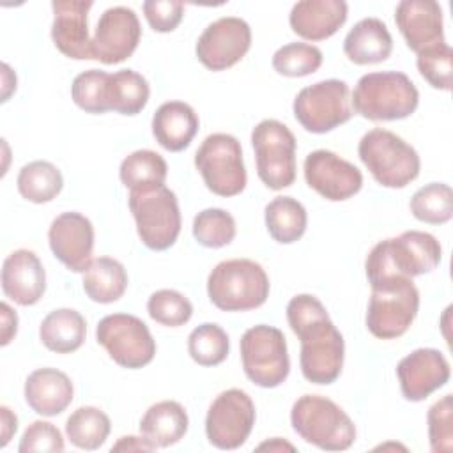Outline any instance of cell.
Masks as SVG:
<instances>
[{
    "label": "cell",
    "mask_w": 453,
    "mask_h": 453,
    "mask_svg": "<svg viewBox=\"0 0 453 453\" xmlns=\"http://www.w3.org/2000/svg\"><path fill=\"white\" fill-rule=\"evenodd\" d=\"M395 23L416 55L446 42L442 7L434 0H402L395 9Z\"/></svg>",
    "instance_id": "cell-21"
},
{
    "label": "cell",
    "mask_w": 453,
    "mask_h": 453,
    "mask_svg": "<svg viewBox=\"0 0 453 453\" xmlns=\"http://www.w3.org/2000/svg\"><path fill=\"white\" fill-rule=\"evenodd\" d=\"M168 175L166 161L150 149H140L126 156L119 168L120 182L129 191H147L165 186Z\"/></svg>",
    "instance_id": "cell-31"
},
{
    "label": "cell",
    "mask_w": 453,
    "mask_h": 453,
    "mask_svg": "<svg viewBox=\"0 0 453 453\" xmlns=\"http://www.w3.org/2000/svg\"><path fill=\"white\" fill-rule=\"evenodd\" d=\"M0 423H2V441H0V446L5 448L7 442L11 441V437L18 430V418H16V414L7 405L0 407Z\"/></svg>",
    "instance_id": "cell-47"
},
{
    "label": "cell",
    "mask_w": 453,
    "mask_h": 453,
    "mask_svg": "<svg viewBox=\"0 0 453 453\" xmlns=\"http://www.w3.org/2000/svg\"><path fill=\"white\" fill-rule=\"evenodd\" d=\"M143 14L154 32L166 34L182 21L184 5L177 0H147L143 2Z\"/></svg>",
    "instance_id": "cell-44"
},
{
    "label": "cell",
    "mask_w": 453,
    "mask_h": 453,
    "mask_svg": "<svg viewBox=\"0 0 453 453\" xmlns=\"http://www.w3.org/2000/svg\"><path fill=\"white\" fill-rule=\"evenodd\" d=\"M127 203L138 237L149 250L165 251L175 244L182 219L177 196L170 188L131 191Z\"/></svg>",
    "instance_id": "cell-7"
},
{
    "label": "cell",
    "mask_w": 453,
    "mask_h": 453,
    "mask_svg": "<svg viewBox=\"0 0 453 453\" xmlns=\"http://www.w3.org/2000/svg\"><path fill=\"white\" fill-rule=\"evenodd\" d=\"M269 288L265 269L250 258L223 260L207 276L209 299L221 311L260 308L269 297Z\"/></svg>",
    "instance_id": "cell-4"
},
{
    "label": "cell",
    "mask_w": 453,
    "mask_h": 453,
    "mask_svg": "<svg viewBox=\"0 0 453 453\" xmlns=\"http://www.w3.org/2000/svg\"><path fill=\"white\" fill-rule=\"evenodd\" d=\"M257 175L274 191L290 188L296 180V136L280 120L264 119L251 131Z\"/></svg>",
    "instance_id": "cell-8"
},
{
    "label": "cell",
    "mask_w": 453,
    "mask_h": 453,
    "mask_svg": "<svg viewBox=\"0 0 453 453\" xmlns=\"http://www.w3.org/2000/svg\"><path fill=\"white\" fill-rule=\"evenodd\" d=\"M439 241L421 230H407L398 237L379 241L365 260L370 287L393 278H414L432 273L441 262Z\"/></svg>",
    "instance_id": "cell-1"
},
{
    "label": "cell",
    "mask_w": 453,
    "mask_h": 453,
    "mask_svg": "<svg viewBox=\"0 0 453 453\" xmlns=\"http://www.w3.org/2000/svg\"><path fill=\"white\" fill-rule=\"evenodd\" d=\"M25 400L28 407L46 418L62 414L73 402L71 379L57 368H37L25 380Z\"/></svg>",
    "instance_id": "cell-24"
},
{
    "label": "cell",
    "mask_w": 453,
    "mask_h": 453,
    "mask_svg": "<svg viewBox=\"0 0 453 453\" xmlns=\"http://www.w3.org/2000/svg\"><path fill=\"white\" fill-rule=\"evenodd\" d=\"M265 226L269 235L280 244L299 241L308 225L304 205L292 196H276L264 209Z\"/></svg>",
    "instance_id": "cell-30"
},
{
    "label": "cell",
    "mask_w": 453,
    "mask_h": 453,
    "mask_svg": "<svg viewBox=\"0 0 453 453\" xmlns=\"http://www.w3.org/2000/svg\"><path fill=\"white\" fill-rule=\"evenodd\" d=\"M2 290L19 306L39 303L46 290V273L32 250H14L2 264Z\"/></svg>",
    "instance_id": "cell-22"
},
{
    "label": "cell",
    "mask_w": 453,
    "mask_h": 453,
    "mask_svg": "<svg viewBox=\"0 0 453 453\" xmlns=\"http://www.w3.org/2000/svg\"><path fill=\"white\" fill-rule=\"evenodd\" d=\"M53 255L73 273H85L92 262L94 226L92 221L74 211L58 214L48 230Z\"/></svg>",
    "instance_id": "cell-18"
},
{
    "label": "cell",
    "mask_w": 453,
    "mask_h": 453,
    "mask_svg": "<svg viewBox=\"0 0 453 453\" xmlns=\"http://www.w3.org/2000/svg\"><path fill=\"white\" fill-rule=\"evenodd\" d=\"M195 166L207 189L218 196H235L246 188L242 147L232 134H209L195 152Z\"/></svg>",
    "instance_id": "cell-9"
},
{
    "label": "cell",
    "mask_w": 453,
    "mask_h": 453,
    "mask_svg": "<svg viewBox=\"0 0 453 453\" xmlns=\"http://www.w3.org/2000/svg\"><path fill=\"white\" fill-rule=\"evenodd\" d=\"M198 126L196 111L184 101H166L152 117V134L156 142L170 152L188 149L198 133Z\"/></svg>",
    "instance_id": "cell-25"
},
{
    "label": "cell",
    "mask_w": 453,
    "mask_h": 453,
    "mask_svg": "<svg viewBox=\"0 0 453 453\" xmlns=\"http://www.w3.org/2000/svg\"><path fill=\"white\" fill-rule=\"evenodd\" d=\"M156 448L142 435H124L113 446L111 451H154Z\"/></svg>",
    "instance_id": "cell-46"
},
{
    "label": "cell",
    "mask_w": 453,
    "mask_h": 453,
    "mask_svg": "<svg viewBox=\"0 0 453 453\" xmlns=\"http://www.w3.org/2000/svg\"><path fill=\"white\" fill-rule=\"evenodd\" d=\"M188 425L186 409L175 400H163L145 411L140 419V434L154 448H168L186 435Z\"/></svg>",
    "instance_id": "cell-27"
},
{
    "label": "cell",
    "mask_w": 453,
    "mask_h": 453,
    "mask_svg": "<svg viewBox=\"0 0 453 453\" xmlns=\"http://www.w3.org/2000/svg\"><path fill=\"white\" fill-rule=\"evenodd\" d=\"M294 117L310 133L322 134L352 117L350 90L343 80H322L301 88L294 99Z\"/></svg>",
    "instance_id": "cell-12"
},
{
    "label": "cell",
    "mask_w": 453,
    "mask_h": 453,
    "mask_svg": "<svg viewBox=\"0 0 453 453\" xmlns=\"http://www.w3.org/2000/svg\"><path fill=\"white\" fill-rule=\"evenodd\" d=\"M303 170L306 184L329 202L349 200L363 188L361 170L326 149L310 152Z\"/></svg>",
    "instance_id": "cell-16"
},
{
    "label": "cell",
    "mask_w": 453,
    "mask_h": 453,
    "mask_svg": "<svg viewBox=\"0 0 453 453\" xmlns=\"http://www.w3.org/2000/svg\"><path fill=\"white\" fill-rule=\"evenodd\" d=\"M451 368L446 356L437 349H416L400 359L396 377L400 391L409 402H421L446 386Z\"/></svg>",
    "instance_id": "cell-19"
},
{
    "label": "cell",
    "mask_w": 453,
    "mask_h": 453,
    "mask_svg": "<svg viewBox=\"0 0 453 453\" xmlns=\"http://www.w3.org/2000/svg\"><path fill=\"white\" fill-rule=\"evenodd\" d=\"M149 96H150V87L140 73L133 69H120L110 74V83H108L110 110L119 111L122 115H136L147 106Z\"/></svg>",
    "instance_id": "cell-33"
},
{
    "label": "cell",
    "mask_w": 453,
    "mask_h": 453,
    "mask_svg": "<svg viewBox=\"0 0 453 453\" xmlns=\"http://www.w3.org/2000/svg\"><path fill=\"white\" fill-rule=\"evenodd\" d=\"M0 310H2V342L0 343L7 345L16 336L18 315L5 301L0 304Z\"/></svg>",
    "instance_id": "cell-45"
},
{
    "label": "cell",
    "mask_w": 453,
    "mask_h": 453,
    "mask_svg": "<svg viewBox=\"0 0 453 453\" xmlns=\"http://www.w3.org/2000/svg\"><path fill=\"white\" fill-rule=\"evenodd\" d=\"M64 448H65V444H64V437H62L60 430L50 421L37 419L25 428V432L19 439L18 451L19 453L64 451Z\"/></svg>",
    "instance_id": "cell-43"
},
{
    "label": "cell",
    "mask_w": 453,
    "mask_h": 453,
    "mask_svg": "<svg viewBox=\"0 0 453 453\" xmlns=\"http://www.w3.org/2000/svg\"><path fill=\"white\" fill-rule=\"evenodd\" d=\"M393 51V37L388 25L379 18H363L357 21L343 41L345 57L357 64H380Z\"/></svg>",
    "instance_id": "cell-26"
},
{
    "label": "cell",
    "mask_w": 453,
    "mask_h": 453,
    "mask_svg": "<svg viewBox=\"0 0 453 453\" xmlns=\"http://www.w3.org/2000/svg\"><path fill=\"white\" fill-rule=\"evenodd\" d=\"M357 154L372 177L384 188H405L419 175L421 161L416 149L388 129L375 127L365 133Z\"/></svg>",
    "instance_id": "cell-5"
},
{
    "label": "cell",
    "mask_w": 453,
    "mask_h": 453,
    "mask_svg": "<svg viewBox=\"0 0 453 453\" xmlns=\"http://www.w3.org/2000/svg\"><path fill=\"white\" fill-rule=\"evenodd\" d=\"M257 419L255 403L242 389L221 391L205 416V435L218 449H237L250 437Z\"/></svg>",
    "instance_id": "cell-14"
},
{
    "label": "cell",
    "mask_w": 453,
    "mask_h": 453,
    "mask_svg": "<svg viewBox=\"0 0 453 453\" xmlns=\"http://www.w3.org/2000/svg\"><path fill=\"white\" fill-rule=\"evenodd\" d=\"M111 430L110 418L97 407H78L65 421V435L80 449L94 451L101 448Z\"/></svg>",
    "instance_id": "cell-34"
},
{
    "label": "cell",
    "mask_w": 453,
    "mask_h": 453,
    "mask_svg": "<svg viewBox=\"0 0 453 453\" xmlns=\"http://www.w3.org/2000/svg\"><path fill=\"white\" fill-rule=\"evenodd\" d=\"M294 432L324 451L349 449L356 441V425L349 414L322 395L299 396L290 411Z\"/></svg>",
    "instance_id": "cell-2"
},
{
    "label": "cell",
    "mask_w": 453,
    "mask_h": 453,
    "mask_svg": "<svg viewBox=\"0 0 453 453\" xmlns=\"http://www.w3.org/2000/svg\"><path fill=\"white\" fill-rule=\"evenodd\" d=\"M349 5L343 0H301L294 4L290 28L306 41H324L334 35L347 21Z\"/></svg>",
    "instance_id": "cell-23"
},
{
    "label": "cell",
    "mask_w": 453,
    "mask_h": 453,
    "mask_svg": "<svg viewBox=\"0 0 453 453\" xmlns=\"http://www.w3.org/2000/svg\"><path fill=\"white\" fill-rule=\"evenodd\" d=\"M110 74L101 69H88L80 73L71 85V97L78 108L87 113H104L108 104Z\"/></svg>",
    "instance_id": "cell-39"
},
{
    "label": "cell",
    "mask_w": 453,
    "mask_h": 453,
    "mask_svg": "<svg viewBox=\"0 0 453 453\" xmlns=\"http://www.w3.org/2000/svg\"><path fill=\"white\" fill-rule=\"evenodd\" d=\"M301 342L299 365L311 384H333L343 368L345 342L329 317L315 319L294 333Z\"/></svg>",
    "instance_id": "cell-10"
},
{
    "label": "cell",
    "mask_w": 453,
    "mask_h": 453,
    "mask_svg": "<svg viewBox=\"0 0 453 453\" xmlns=\"http://www.w3.org/2000/svg\"><path fill=\"white\" fill-rule=\"evenodd\" d=\"M416 65L419 74L430 87L439 90H451L453 83V50L446 44H435L418 53Z\"/></svg>",
    "instance_id": "cell-41"
},
{
    "label": "cell",
    "mask_w": 453,
    "mask_h": 453,
    "mask_svg": "<svg viewBox=\"0 0 453 453\" xmlns=\"http://www.w3.org/2000/svg\"><path fill=\"white\" fill-rule=\"evenodd\" d=\"M235 232V219L225 209L209 207L200 211L193 219V237L205 248L218 250L228 246L234 241Z\"/></svg>",
    "instance_id": "cell-37"
},
{
    "label": "cell",
    "mask_w": 453,
    "mask_h": 453,
    "mask_svg": "<svg viewBox=\"0 0 453 453\" xmlns=\"http://www.w3.org/2000/svg\"><path fill=\"white\" fill-rule=\"evenodd\" d=\"M257 449H269V451H283V449H288V451H296V448L287 442V441H281L280 437H274L271 441H265L262 444L257 446Z\"/></svg>",
    "instance_id": "cell-48"
},
{
    "label": "cell",
    "mask_w": 453,
    "mask_h": 453,
    "mask_svg": "<svg viewBox=\"0 0 453 453\" xmlns=\"http://www.w3.org/2000/svg\"><path fill=\"white\" fill-rule=\"evenodd\" d=\"M147 311L154 322L168 327H179L189 322L193 315V304L184 294L173 288H161L150 294L147 301Z\"/></svg>",
    "instance_id": "cell-40"
},
{
    "label": "cell",
    "mask_w": 453,
    "mask_h": 453,
    "mask_svg": "<svg viewBox=\"0 0 453 453\" xmlns=\"http://www.w3.org/2000/svg\"><path fill=\"white\" fill-rule=\"evenodd\" d=\"M16 186L25 200L32 203H46L57 198V195L62 191L64 179L53 163L37 159L21 166Z\"/></svg>",
    "instance_id": "cell-32"
},
{
    "label": "cell",
    "mask_w": 453,
    "mask_h": 453,
    "mask_svg": "<svg viewBox=\"0 0 453 453\" xmlns=\"http://www.w3.org/2000/svg\"><path fill=\"white\" fill-rule=\"evenodd\" d=\"M350 103L368 120H400L416 111L419 92L405 73H368L357 80Z\"/></svg>",
    "instance_id": "cell-3"
},
{
    "label": "cell",
    "mask_w": 453,
    "mask_h": 453,
    "mask_svg": "<svg viewBox=\"0 0 453 453\" xmlns=\"http://www.w3.org/2000/svg\"><path fill=\"white\" fill-rule=\"evenodd\" d=\"M97 343L122 368L138 370L156 356V342L147 324L129 313H111L96 327Z\"/></svg>",
    "instance_id": "cell-13"
},
{
    "label": "cell",
    "mask_w": 453,
    "mask_h": 453,
    "mask_svg": "<svg viewBox=\"0 0 453 453\" xmlns=\"http://www.w3.org/2000/svg\"><path fill=\"white\" fill-rule=\"evenodd\" d=\"M85 334L87 322L83 315L73 308H57L50 311L39 326L42 345L57 354L78 350L85 342Z\"/></svg>",
    "instance_id": "cell-28"
},
{
    "label": "cell",
    "mask_w": 453,
    "mask_h": 453,
    "mask_svg": "<svg viewBox=\"0 0 453 453\" xmlns=\"http://www.w3.org/2000/svg\"><path fill=\"white\" fill-rule=\"evenodd\" d=\"M241 361L253 384L267 389L283 384L290 372L285 334L267 324L246 329L241 338Z\"/></svg>",
    "instance_id": "cell-11"
},
{
    "label": "cell",
    "mask_w": 453,
    "mask_h": 453,
    "mask_svg": "<svg viewBox=\"0 0 453 453\" xmlns=\"http://www.w3.org/2000/svg\"><path fill=\"white\" fill-rule=\"evenodd\" d=\"M322 65V51L308 42H288L273 55V67L278 74L301 78L313 74Z\"/></svg>",
    "instance_id": "cell-38"
},
{
    "label": "cell",
    "mask_w": 453,
    "mask_h": 453,
    "mask_svg": "<svg viewBox=\"0 0 453 453\" xmlns=\"http://www.w3.org/2000/svg\"><path fill=\"white\" fill-rule=\"evenodd\" d=\"M419 310V292L412 278H393L372 287L366 327L380 340L400 338Z\"/></svg>",
    "instance_id": "cell-6"
},
{
    "label": "cell",
    "mask_w": 453,
    "mask_h": 453,
    "mask_svg": "<svg viewBox=\"0 0 453 453\" xmlns=\"http://www.w3.org/2000/svg\"><path fill=\"white\" fill-rule=\"evenodd\" d=\"M251 46V28L237 16H223L209 23L200 34L195 53L209 71H225L235 65Z\"/></svg>",
    "instance_id": "cell-15"
},
{
    "label": "cell",
    "mask_w": 453,
    "mask_h": 453,
    "mask_svg": "<svg viewBox=\"0 0 453 453\" xmlns=\"http://www.w3.org/2000/svg\"><path fill=\"white\" fill-rule=\"evenodd\" d=\"M230 350V340L225 329L214 322L196 326L188 336V352L200 366L221 365Z\"/></svg>",
    "instance_id": "cell-36"
},
{
    "label": "cell",
    "mask_w": 453,
    "mask_h": 453,
    "mask_svg": "<svg viewBox=\"0 0 453 453\" xmlns=\"http://www.w3.org/2000/svg\"><path fill=\"white\" fill-rule=\"evenodd\" d=\"M142 27L133 9L117 5L106 9L96 27L92 37V55L106 65L120 64L138 48Z\"/></svg>",
    "instance_id": "cell-17"
},
{
    "label": "cell",
    "mask_w": 453,
    "mask_h": 453,
    "mask_svg": "<svg viewBox=\"0 0 453 453\" xmlns=\"http://www.w3.org/2000/svg\"><path fill=\"white\" fill-rule=\"evenodd\" d=\"M411 212L428 225H442L453 218V191L444 182H430L411 198Z\"/></svg>",
    "instance_id": "cell-35"
},
{
    "label": "cell",
    "mask_w": 453,
    "mask_h": 453,
    "mask_svg": "<svg viewBox=\"0 0 453 453\" xmlns=\"http://www.w3.org/2000/svg\"><path fill=\"white\" fill-rule=\"evenodd\" d=\"M81 283L88 299L110 304L124 296L127 288V273L119 260L111 257H97L85 269Z\"/></svg>",
    "instance_id": "cell-29"
},
{
    "label": "cell",
    "mask_w": 453,
    "mask_h": 453,
    "mask_svg": "<svg viewBox=\"0 0 453 453\" xmlns=\"http://www.w3.org/2000/svg\"><path fill=\"white\" fill-rule=\"evenodd\" d=\"M90 0H53L51 39L55 48L74 60H94L92 39L88 37Z\"/></svg>",
    "instance_id": "cell-20"
},
{
    "label": "cell",
    "mask_w": 453,
    "mask_h": 453,
    "mask_svg": "<svg viewBox=\"0 0 453 453\" xmlns=\"http://www.w3.org/2000/svg\"><path fill=\"white\" fill-rule=\"evenodd\" d=\"M426 421L430 449L434 453H449L453 449V403L449 393L428 409Z\"/></svg>",
    "instance_id": "cell-42"
}]
</instances>
